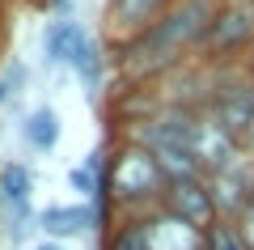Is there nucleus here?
I'll return each instance as SVG.
<instances>
[{
  "mask_svg": "<svg viewBox=\"0 0 254 250\" xmlns=\"http://www.w3.org/2000/svg\"><path fill=\"white\" fill-rule=\"evenodd\" d=\"M220 0H178L174 9H165L148 30L115 43V64L131 85H157L182 64L199 60L203 34H208L212 17H216Z\"/></svg>",
  "mask_w": 254,
  "mask_h": 250,
  "instance_id": "1",
  "label": "nucleus"
},
{
  "mask_svg": "<svg viewBox=\"0 0 254 250\" xmlns=\"http://www.w3.org/2000/svg\"><path fill=\"white\" fill-rule=\"evenodd\" d=\"M110 187H115V204L123 216H148L161 208L165 195V174L153 161V153L140 149L131 140H119L110 153Z\"/></svg>",
  "mask_w": 254,
  "mask_h": 250,
  "instance_id": "2",
  "label": "nucleus"
},
{
  "mask_svg": "<svg viewBox=\"0 0 254 250\" xmlns=\"http://www.w3.org/2000/svg\"><path fill=\"white\" fill-rule=\"evenodd\" d=\"M203 115H212L237 144H246L254 136V77L246 72V64L212 68Z\"/></svg>",
  "mask_w": 254,
  "mask_h": 250,
  "instance_id": "3",
  "label": "nucleus"
},
{
  "mask_svg": "<svg viewBox=\"0 0 254 250\" xmlns=\"http://www.w3.org/2000/svg\"><path fill=\"white\" fill-rule=\"evenodd\" d=\"M250 51H254V4H220L203 34L199 64L229 68V64H246Z\"/></svg>",
  "mask_w": 254,
  "mask_h": 250,
  "instance_id": "4",
  "label": "nucleus"
},
{
  "mask_svg": "<svg viewBox=\"0 0 254 250\" xmlns=\"http://www.w3.org/2000/svg\"><path fill=\"white\" fill-rule=\"evenodd\" d=\"M161 212H170L174 221L190 225V229L208 233L212 225L220 221V208H216V195H212L208 178H182V182H170L161 195Z\"/></svg>",
  "mask_w": 254,
  "mask_h": 250,
  "instance_id": "5",
  "label": "nucleus"
},
{
  "mask_svg": "<svg viewBox=\"0 0 254 250\" xmlns=\"http://www.w3.org/2000/svg\"><path fill=\"white\" fill-rule=\"evenodd\" d=\"M190 157H195V166H199L203 178H212V174L229 170V166L242 157V144H237L212 115H203V110H199L195 123H190Z\"/></svg>",
  "mask_w": 254,
  "mask_h": 250,
  "instance_id": "6",
  "label": "nucleus"
},
{
  "mask_svg": "<svg viewBox=\"0 0 254 250\" xmlns=\"http://www.w3.org/2000/svg\"><path fill=\"white\" fill-rule=\"evenodd\" d=\"M208 187H212V195H216L220 216H225V221H237V216L246 212V204L254 199V157L242 149V157H237L229 170L212 174Z\"/></svg>",
  "mask_w": 254,
  "mask_h": 250,
  "instance_id": "7",
  "label": "nucleus"
},
{
  "mask_svg": "<svg viewBox=\"0 0 254 250\" xmlns=\"http://www.w3.org/2000/svg\"><path fill=\"white\" fill-rule=\"evenodd\" d=\"M38 229L47 233V242H76V238H89L98 233L93 225V208L89 204H47L38 208Z\"/></svg>",
  "mask_w": 254,
  "mask_h": 250,
  "instance_id": "8",
  "label": "nucleus"
},
{
  "mask_svg": "<svg viewBox=\"0 0 254 250\" xmlns=\"http://www.w3.org/2000/svg\"><path fill=\"white\" fill-rule=\"evenodd\" d=\"M178 0H110L106 4V21H110V38L123 43V38L148 30L165 9H174Z\"/></svg>",
  "mask_w": 254,
  "mask_h": 250,
  "instance_id": "9",
  "label": "nucleus"
},
{
  "mask_svg": "<svg viewBox=\"0 0 254 250\" xmlns=\"http://www.w3.org/2000/svg\"><path fill=\"white\" fill-rule=\"evenodd\" d=\"M144 221V229H148V250H203V233L199 229H190V225H182V221H174L170 212H148V216H140Z\"/></svg>",
  "mask_w": 254,
  "mask_h": 250,
  "instance_id": "10",
  "label": "nucleus"
},
{
  "mask_svg": "<svg viewBox=\"0 0 254 250\" xmlns=\"http://www.w3.org/2000/svg\"><path fill=\"white\" fill-rule=\"evenodd\" d=\"M89 38V30L81 26V21H47V30H43V55H47V64L51 68H72V60H76V51H81V43Z\"/></svg>",
  "mask_w": 254,
  "mask_h": 250,
  "instance_id": "11",
  "label": "nucleus"
},
{
  "mask_svg": "<svg viewBox=\"0 0 254 250\" xmlns=\"http://www.w3.org/2000/svg\"><path fill=\"white\" fill-rule=\"evenodd\" d=\"M72 72L81 77V85H85V102L98 106L102 85H106V47H102V38L89 34L81 43V51H76V60H72Z\"/></svg>",
  "mask_w": 254,
  "mask_h": 250,
  "instance_id": "12",
  "label": "nucleus"
},
{
  "mask_svg": "<svg viewBox=\"0 0 254 250\" xmlns=\"http://www.w3.org/2000/svg\"><path fill=\"white\" fill-rule=\"evenodd\" d=\"M60 115H55V106H34L26 119H21V140L30 144V153H55V144H60Z\"/></svg>",
  "mask_w": 254,
  "mask_h": 250,
  "instance_id": "13",
  "label": "nucleus"
},
{
  "mask_svg": "<svg viewBox=\"0 0 254 250\" xmlns=\"http://www.w3.org/2000/svg\"><path fill=\"white\" fill-rule=\"evenodd\" d=\"M34 204V170L26 161H4L0 166V208Z\"/></svg>",
  "mask_w": 254,
  "mask_h": 250,
  "instance_id": "14",
  "label": "nucleus"
},
{
  "mask_svg": "<svg viewBox=\"0 0 254 250\" xmlns=\"http://www.w3.org/2000/svg\"><path fill=\"white\" fill-rule=\"evenodd\" d=\"M102 250H148V229L140 216H123L115 225V233L102 238Z\"/></svg>",
  "mask_w": 254,
  "mask_h": 250,
  "instance_id": "15",
  "label": "nucleus"
},
{
  "mask_svg": "<svg viewBox=\"0 0 254 250\" xmlns=\"http://www.w3.org/2000/svg\"><path fill=\"white\" fill-rule=\"evenodd\" d=\"M0 216H4V238H9L13 246H21V242H26L30 233L38 229V208H34V204H21V208H0Z\"/></svg>",
  "mask_w": 254,
  "mask_h": 250,
  "instance_id": "16",
  "label": "nucleus"
},
{
  "mask_svg": "<svg viewBox=\"0 0 254 250\" xmlns=\"http://www.w3.org/2000/svg\"><path fill=\"white\" fill-rule=\"evenodd\" d=\"M203 250H250V246L242 242V233H237V225L220 216V221L212 225L208 233H203Z\"/></svg>",
  "mask_w": 254,
  "mask_h": 250,
  "instance_id": "17",
  "label": "nucleus"
},
{
  "mask_svg": "<svg viewBox=\"0 0 254 250\" xmlns=\"http://www.w3.org/2000/svg\"><path fill=\"white\" fill-rule=\"evenodd\" d=\"M0 81H4V85H9V93L17 98V93L30 85V68H26V60H17V55H13V60H4V64H0Z\"/></svg>",
  "mask_w": 254,
  "mask_h": 250,
  "instance_id": "18",
  "label": "nucleus"
},
{
  "mask_svg": "<svg viewBox=\"0 0 254 250\" xmlns=\"http://www.w3.org/2000/svg\"><path fill=\"white\" fill-rule=\"evenodd\" d=\"M98 182H102V178H93V174L85 170V166H72V170H68V187H72V191H81V195H85V204L93 199Z\"/></svg>",
  "mask_w": 254,
  "mask_h": 250,
  "instance_id": "19",
  "label": "nucleus"
},
{
  "mask_svg": "<svg viewBox=\"0 0 254 250\" xmlns=\"http://www.w3.org/2000/svg\"><path fill=\"white\" fill-rule=\"evenodd\" d=\"M233 225H237V233H242V242H246V246L254 250V199H250V204H246V212L237 216Z\"/></svg>",
  "mask_w": 254,
  "mask_h": 250,
  "instance_id": "20",
  "label": "nucleus"
},
{
  "mask_svg": "<svg viewBox=\"0 0 254 250\" xmlns=\"http://www.w3.org/2000/svg\"><path fill=\"white\" fill-rule=\"evenodd\" d=\"M47 9H51L55 21H72L76 17V0H47Z\"/></svg>",
  "mask_w": 254,
  "mask_h": 250,
  "instance_id": "21",
  "label": "nucleus"
},
{
  "mask_svg": "<svg viewBox=\"0 0 254 250\" xmlns=\"http://www.w3.org/2000/svg\"><path fill=\"white\" fill-rule=\"evenodd\" d=\"M30 250H68V246H64V242H47V238H43L38 246H30Z\"/></svg>",
  "mask_w": 254,
  "mask_h": 250,
  "instance_id": "22",
  "label": "nucleus"
},
{
  "mask_svg": "<svg viewBox=\"0 0 254 250\" xmlns=\"http://www.w3.org/2000/svg\"><path fill=\"white\" fill-rule=\"evenodd\" d=\"M9 102H13V93H9V85L0 81V106H9Z\"/></svg>",
  "mask_w": 254,
  "mask_h": 250,
  "instance_id": "23",
  "label": "nucleus"
},
{
  "mask_svg": "<svg viewBox=\"0 0 254 250\" xmlns=\"http://www.w3.org/2000/svg\"><path fill=\"white\" fill-rule=\"evenodd\" d=\"M246 72H250V77H254V51L246 55Z\"/></svg>",
  "mask_w": 254,
  "mask_h": 250,
  "instance_id": "24",
  "label": "nucleus"
},
{
  "mask_svg": "<svg viewBox=\"0 0 254 250\" xmlns=\"http://www.w3.org/2000/svg\"><path fill=\"white\" fill-rule=\"evenodd\" d=\"M220 4H254V0H220Z\"/></svg>",
  "mask_w": 254,
  "mask_h": 250,
  "instance_id": "25",
  "label": "nucleus"
}]
</instances>
